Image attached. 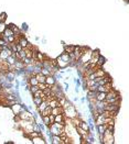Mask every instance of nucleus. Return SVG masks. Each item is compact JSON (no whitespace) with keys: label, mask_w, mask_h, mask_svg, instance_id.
Listing matches in <instances>:
<instances>
[{"label":"nucleus","mask_w":129,"mask_h":144,"mask_svg":"<svg viewBox=\"0 0 129 144\" xmlns=\"http://www.w3.org/2000/svg\"><path fill=\"white\" fill-rule=\"evenodd\" d=\"M22 109H23L22 106H21L20 104H18V102H16L14 104H12V106H11V110H12V112H13L14 114H19Z\"/></svg>","instance_id":"1"},{"label":"nucleus","mask_w":129,"mask_h":144,"mask_svg":"<svg viewBox=\"0 0 129 144\" xmlns=\"http://www.w3.org/2000/svg\"><path fill=\"white\" fill-rule=\"evenodd\" d=\"M45 84L46 85H49V86H53L54 84H56L55 77L53 75H48L45 77Z\"/></svg>","instance_id":"2"},{"label":"nucleus","mask_w":129,"mask_h":144,"mask_svg":"<svg viewBox=\"0 0 129 144\" xmlns=\"http://www.w3.org/2000/svg\"><path fill=\"white\" fill-rule=\"evenodd\" d=\"M106 95L107 92H100V91H97L96 92V96H95V99L97 101H104L106 99Z\"/></svg>","instance_id":"3"},{"label":"nucleus","mask_w":129,"mask_h":144,"mask_svg":"<svg viewBox=\"0 0 129 144\" xmlns=\"http://www.w3.org/2000/svg\"><path fill=\"white\" fill-rule=\"evenodd\" d=\"M56 63H57V68H66L69 66V63L62 61L60 57H56Z\"/></svg>","instance_id":"4"},{"label":"nucleus","mask_w":129,"mask_h":144,"mask_svg":"<svg viewBox=\"0 0 129 144\" xmlns=\"http://www.w3.org/2000/svg\"><path fill=\"white\" fill-rule=\"evenodd\" d=\"M31 141H32V143H33V144H44V143H45L44 139H43L41 135L32 138V139H31Z\"/></svg>","instance_id":"5"},{"label":"nucleus","mask_w":129,"mask_h":144,"mask_svg":"<svg viewBox=\"0 0 129 144\" xmlns=\"http://www.w3.org/2000/svg\"><path fill=\"white\" fill-rule=\"evenodd\" d=\"M51 113L53 115H56V114H59V113H63V108H62L61 106L55 107V108H52Z\"/></svg>","instance_id":"6"},{"label":"nucleus","mask_w":129,"mask_h":144,"mask_svg":"<svg viewBox=\"0 0 129 144\" xmlns=\"http://www.w3.org/2000/svg\"><path fill=\"white\" fill-rule=\"evenodd\" d=\"M54 122H65V118H64L63 113H59V114L54 115Z\"/></svg>","instance_id":"7"},{"label":"nucleus","mask_w":129,"mask_h":144,"mask_svg":"<svg viewBox=\"0 0 129 144\" xmlns=\"http://www.w3.org/2000/svg\"><path fill=\"white\" fill-rule=\"evenodd\" d=\"M29 84H30V86H34V85H38L39 84V81H38L37 77H35L34 75H31V77L28 79Z\"/></svg>","instance_id":"8"},{"label":"nucleus","mask_w":129,"mask_h":144,"mask_svg":"<svg viewBox=\"0 0 129 144\" xmlns=\"http://www.w3.org/2000/svg\"><path fill=\"white\" fill-rule=\"evenodd\" d=\"M3 61H5V63H6V64H8V65H12V64L16 63V61H17V60H16V58H14L12 55H10V56H8L6 60H3Z\"/></svg>","instance_id":"9"},{"label":"nucleus","mask_w":129,"mask_h":144,"mask_svg":"<svg viewBox=\"0 0 129 144\" xmlns=\"http://www.w3.org/2000/svg\"><path fill=\"white\" fill-rule=\"evenodd\" d=\"M34 76L37 77V79H38L39 83H45V77L46 76H44L42 73H38V74H35Z\"/></svg>","instance_id":"10"},{"label":"nucleus","mask_w":129,"mask_h":144,"mask_svg":"<svg viewBox=\"0 0 129 144\" xmlns=\"http://www.w3.org/2000/svg\"><path fill=\"white\" fill-rule=\"evenodd\" d=\"M46 106H48V102H46V100H43L42 102H41L40 104H39V106H38V111H39V112H42L43 110L45 109L46 108Z\"/></svg>","instance_id":"11"},{"label":"nucleus","mask_w":129,"mask_h":144,"mask_svg":"<svg viewBox=\"0 0 129 144\" xmlns=\"http://www.w3.org/2000/svg\"><path fill=\"white\" fill-rule=\"evenodd\" d=\"M95 74H96V77H104L105 75H107L106 72H105L104 69H102V68L96 69V70H95Z\"/></svg>","instance_id":"12"},{"label":"nucleus","mask_w":129,"mask_h":144,"mask_svg":"<svg viewBox=\"0 0 129 144\" xmlns=\"http://www.w3.org/2000/svg\"><path fill=\"white\" fill-rule=\"evenodd\" d=\"M106 128H107V124H98L97 125V129H98V133L99 134H103L104 132H105V130H106Z\"/></svg>","instance_id":"13"},{"label":"nucleus","mask_w":129,"mask_h":144,"mask_svg":"<svg viewBox=\"0 0 129 144\" xmlns=\"http://www.w3.org/2000/svg\"><path fill=\"white\" fill-rule=\"evenodd\" d=\"M59 57H60L62 61H64V62H67V63L70 62V56H69V54H67V53H65V52L62 53V54H61Z\"/></svg>","instance_id":"14"},{"label":"nucleus","mask_w":129,"mask_h":144,"mask_svg":"<svg viewBox=\"0 0 129 144\" xmlns=\"http://www.w3.org/2000/svg\"><path fill=\"white\" fill-rule=\"evenodd\" d=\"M51 111H52V108L50 106H46V108L44 110H43L42 112H41V114H42V117L43 115H50L51 114Z\"/></svg>","instance_id":"15"},{"label":"nucleus","mask_w":129,"mask_h":144,"mask_svg":"<svg viewBox=\"0 0 129 144\" xmlns=\"http://www.w3.org/2000/svg\"><path fill=\"white\" fill-rule=\"evenodd\" d=\"M74 47L75 46L74 45H64V52L65 53H72L73 51H74Z\"/></svg>","instance_id":"16"},{"label":"nucleus","mask_w":129,"mask_h":144,"mask_svg":"<svg viewBox=\"0 0 129 144\" xmlns=\"http://www.w3.org/2000/svg\"><path fill=\"white\" fill-rule=\"evenodd\" d=\"M3 35H6V36H11V35H14L13 34V31H12L10 28H6V29L3 30Z\"/></svg>","instance_id":"17"},{"label":"nucleus","mask_w":129,"mask_h":144,"mask_svg":"<svg viewBox=\"0 0 129 144\" xmlns=\"http://www.w3.org/2000/svg\"><path fill=\"white\" fill-rule=\"evenodd\" d=\"M80 127L82 128L83 130H85V131L89 132V124H88V123H86V122H84V121H81Z\"/></svg>","instance_id":"18"},{"label":"nucleus","mask_w":129,"mask_h":144,"mask_svg":"<svg viewBox=\"0 0 129 144\" xmlns=\"http://www.w3.org/2000/svg\"><path fill=\"white\" fill-rule=\"evenodd\" d=\"M42 98H41V97H33V104H35V106H39V104H41V102H42Z\"/></svg>","instance_id":"19"},{"label":"nucleus","mask_w":129,"mask_h":144,"mask_svg":"<svg viewBox=\"0 0 129 144\" xmlns=\"http://www.w3.org/2000/svg\"><path fill=\"white\" fill-rule=\"evenodd\" d=\"M42 121H43V123L45 124V125H49V124H50L49 115H43V117H42Z\"/></svg>","instance_id":"20"},{"label":"nucleus","mask_w":129,"mask_h":144,"mask_svg":"<svg viewBox=\"0 0 129 144\" xmlns=\"http://www.w3.org/2000/svg\"><path fill=\"white\" fill-rule=\"evenodd\" d=\"M57 100H59V106H63L64 104H65L66 102V100H67V99L65 98V97H62V98H60V99H57Z\"/></svg>","instance_id":"21"},{"label":"nucleus","mask_w":129,"mask_h":144,"mask_svg":"<svg viewBox=\"0 0 129 144\" xmlns=\"http://www.w3.org/2000/svg\"><path fill=\"white\" fill-rule=\"evenodd\" d=\"M38 87H39V89L43 90V89H45L46 87H48V85H46L45 83H39V84H38Z\"/></svg>","instance_id":"22"},{"label":"nucleus","mask_w":129,"mask_h":144,"mask_svg":"<svg viewBox=\"0 0 129 144\" xmlns=\"http://www.w3.org/2000/svg\"><path fill=\"white\" fill-rule=\"evenodd\" d=\"M39 89V87H38V85H34V86H30V91L32 92V94H34L37 90Z\"/></svg>","instance_id":"23"},{"label":"nucleus","mask_w":129,"mask_h":144,"mask_svg":"<svg viewBox=\"0 0 129 144\" xmlns=\"http://www.w3.org/2000/svg\"><path fill=\"white\" fill-rule=\"evenodd\" d=\"M6 17H7V13H6V12H2V13L0 15V22H5Z\"/></svg>","instance_id":"24"},{"label":"nucleus","mask_w":129,"mask_h":144,"mask_svg":"<svg viewBox=\"0 0 129 144\" xmlns=\"http://www.w3.org/2000/svg\"><path fill=\"white\" fill-rule=\"evenodd\" d=\"M16 50H17V52H21V51L23 50V47L17 42V43H16Z\"/></svg>","instance_id":"25"},{"label":"nucleus","mask_w":129,"mask_h":144,"mask_svg":"<svg viewBox=\"0 0 129 144\" xmlns=\"http://www.w3.org/2000/svg\"><path fill=\"white\" fill-rule=\"evenodd\" d=\"M41 94H42V90H41V89H38L37 91L33 94V97H40Z\"/></svg>","instance_id":"26"},{"label":"nucleus","mask_w":129,"mask_h":144,"mask_svg":"<svg viewBox=\"0 0 129 144\" xmlns=\"http://www.w3.org/2000/svg\"><path fill=\"white\" fill-rule=\"evenodd\" d=\"M49 118H50V124L53 123V122H54V115H53V114L51 113V114L49 115Z\"/></svg>","instance_id":"27"}]
</instances>
